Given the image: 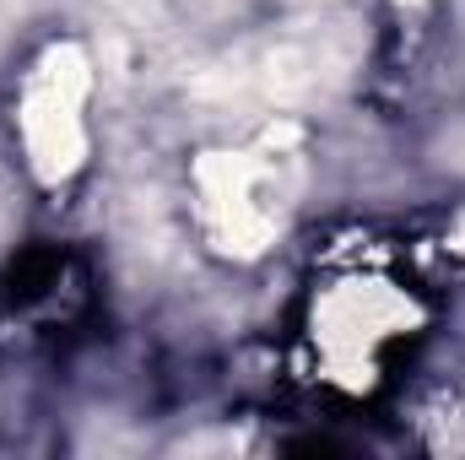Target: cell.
Wrapping results in <instances>:
<instances>
[{
    "label": "cell",
    "mask_w": 465,
    "mask_h": 460,
    "mask_svg": "<svg viewBox=\"0 0 465 460\" xmlns=\"http://www.w3.org/2000/svg\"><path fill=\"white\" fill-rule=\"evenodd\" d=\"M351 44L325 27V33H282V38H260L249 49H238L223 71H212L206 93L228 98V104H287V98H309L325 82L347 76Z\"/></svg>",
    "instance_id": "obj_1"
}]
</instances>
